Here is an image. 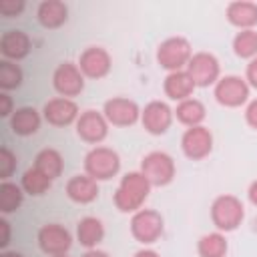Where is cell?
I'll return each instance as SVG.
<instances>
[{
	"label": "cell",
	"instance_id": "cell-27",
	"mask_svg": "<svg viewBox=\"0 0 257 257\" xmlns=\"http://www.w3.org/2000/svg\"><path fill=\"white\" fill-rule=\"evenodd\" d=\"M20 187L24 189V193H28L32 197H40L52 187V179H48L36 167H30V169L24 171V175L20 179Z\"/></svg>",
	"mask_w": 257,
	"mask_h": 257
},
{
	"label": "cell",
	"instance_id": "cell-23",
	"mask_svg": "<svg viewBox=\"0 0 257 257\" xmlns=\"http://www.w3.org/2000/svg\"><path fill=\"white\" fill-rule=\"evenodd\" d=\"M104 239V225L96 217H82L76 225V241L86 249H96Z\"/></svg>",
	"mask_w": 257,
	"mask_h": 257
},
{
	"label": "cell",
	"instance_id": "cell-24",
	"mask_svg": "<svg viewBox=\"0 0 257 257\" xmlns=\"http://www.w3.org/2000/svg\"><path fill=\"white\" fill-rule=\"evenodd\" d=\"M205 116H207V108H205V104H203L199 98H193V96H191V98H187V100L177 102L175 118H177L181 124H185L187 128H189V126H199V124H203Z\"/></svg>",
	"mask_w": 257,
	"mask_h": 257
},
{
	"label": "cell",
	"instance_id": "cell-31",
	"mask_svg": "<svg viewBox=\"0 0 257 257\" xmlns=\"http://www.w3.org/2000/svg\"><path fill=\"white\" fill-rule=\"evenodd\" d=\"M16 169V155L8 149V147H2L0 149V179L2 181H8V177H12Z\"/></svg>",
	"mask_w": 257,
	"mask_h": 257
},
{
	"label": "cell",
	"instance_id": "cell-17",
	"mask_svg": "<svg viewBox=\"0 0 257 257\" xmlns=\"http://www.w3.org/2000/svg\"><path fill=\"white\" fill-rule=\"evenodd\" d=\"M225 18L239 30H253L257 26V4L249 0H233L225 8Z\"/></svg>",
	"mask_w": 257,
	"mask_h": 257
},
{
	"label": "cell",
	"instance_id": "cell-19",
	"mask_svg": "<svg viewBox=\"0 0 257 257\" xmlns=\"http://www.w3.org/2000/svg\"><path fill=\"white\" fill-rule=\"evenodd\" d=\"M195 82L193 78L189 76L187 70H177V72H169L165 76V82H163V90L167 94V98L175 100V102H181V100H187L193 96L195 92Z\"/></svg>",
	"mask_w": 257,
	"mask_h": 257
},
{
	"label": "cell",
	"instance_id": "cell-36",
	"mask_svg": "<svg viewBox=\"0 0 257 257\" xmlns=\"http://www.w3.org/2000/svg\"><path fill=\"white\" fill-rule=\"evenodd\" d=\"M8 243H10V223L2 217L0 219V247L4 249Z\"/></svg>",
	"mask_w": 257,
	"mask_h": 257
},
{
	"label": "cell",
	"instance_id": "cell-37",
	"mask_svg": "<svg viewBox=\"0 0 257 257\" xmlns=\"http://www.w3.org/2000/svg\"><path fill=\"white\" fill-rule=\"evenodd\" d=\"M247 199H249V203H251V205H255V207H257V179L249 185V189H247Z\"/></svg>",
	"mask_w": 257,
	"mask_h": 257
},
{
	"label": "cell",
	"instance_id": "cell-9",
	"mask_svg": "<svg viewBox=\"0 0 257 257\" xmlns=\"http://www.w3.org/2000/svg\"><path fill=\"white\" fill-rule=\"evenodd\" d=\"M36 241H38V247H40L42 253H46L50 257H56V255H64L70 249L72 235L60 223H46L38 229Z\"/></svg>",
	"mask_w": 257,
	"mask_h": 257
},
{
	"label": "cell",
	"instance_id": "cell-8",
	"mask_svg": "<svg viewBox=\"0 0 257 257\" xmlns=\"http://www.w3.org/2000/svg\"><path fill=\"white\" fill-rule=\"evenodd\" d=\"M185 70L193 78L195 86H201V88H207L211 84L215 86V82L221 78V64H219L217 56L211 52H205V50L193 52Z\"/></svg>",
	"mask_w": 257,
	"mask_h": 257
},
{
	"label": "cell",
	"instance_id": "cell-18",
	"mask_svg": "<svg viewBox=\"0 0 257 257\" xmlns=\"http://www.w3.org/2000/svg\"><path fill=\"white\" fill-rule=\"evenodd\" d=\"M0 52L4 60L18 62L28 56L30 52V38L22 30H6L0 38Z\"/></svg>",
	"mask_w": 257,
	"mask_h": 257
},
{
	"label": "cell",
	"instance_id": "cell-14",
	"mask_svg": "<svg viewBox=\"0 0 257 257\" xmlns=\"http://www.w3.org/2000/svg\"><path fill=\"white\" fill-rule=\"evenodd\" d=\"M175 118V110L165 100H151L141 110V122L151 135H165Z\"/></svg>",
	"mask_w": 257,
	"mask_h": 257
},
{
	"label": "cell",
	"instance_id": "cell-28",
	"mask_svg": "<svg viewBox=\"0 0 257 257\" xmlns=\"http://www.w3.org/2000/svg\"><path fill=\"white\" fill-rule=\"evenodd\" d=\"M24 201V189L12 181H2L0 183V211L4 215L14 213L20 209Z\"/></svg>",
	"mask_w": 257,
	"mask_h": 257
},
{
	"label": "cell",
	"instance_id": "cell-34",
	"mask_svg": "<svg viewBox=\"0 0 257 257\" xmlns=\"http://www.w3.org/2000/svg\"><path fill=\"white\" fill-rule=\"evenodd\" d=\"M245 80H247L249 86L257 88V56L251 58V60L247 62V68H245Z\"/></svg>",
	"mask_w": 257,
	"mask_h": 257
},
{
	"label": "cell",
	"instance_id": "cell-3",
	"mask_svg": "<svg viewBox=\"0 0 257 257\" xmlns=\"http://www.w3.org/2000/svg\"><path fill=\"white\" fill-rule=\"evenodd\" d=\"M120 171V157L110 147L96 145L84 155V173L94 181H108Z\"/></svg>",
	"mask_w": 257,
	"mask_h": 257
},
{
	"label": "cell",
	"instance_id": "cell-32",
	"mask_svg": "<svg viewBox=\"0 0 257 257\" xmlns=\"http://www.w3.org/2000/svg\"><path fill=\"white\" fill-rule=\"evenodd\" d=\"M24 8H26L24 0H0V14L6 18L20 16L24 12Z\"/></svg>",
	"mask_w": 257,
	"mask_h": 257
},
{
	"label": "cell",
	"instance_id": "cell-13",
	"mask_svg": "<svg viewBox=\"0 0 257 257\" xmlns=\"http://www.w3.org/2000/svg\"><path fill=\"white\" fill-rule=\"evenodd\" d=\"M78 68L84 74V78H92V80H100L104 78L110 68H112V58L108 54L106 48L102 46H88L80 52L78 56Z\"/></svg>",
	"mask_w": 257,
	"mask_h": 257
},
{
	"label": "cell",
	"instance_id": "cell-10",
	"mask_svg": "<svg viewBox=\"0 0 257 257\" xmlns=\"http://www.w3.org/2000/svg\"><path fill=\"white\" fill-rule=\"evenodd\" d=\"M181 151L191 161H203L213 151V133L205 126H189L181 137Z\"/></svg>",
	"mask_w": 257,
	"mask_h": 257
},
{
	"label": "cell",
	"instance_id": "cell-41",
	"mask_svg": "<svg viewBox=\"0 0 257 257\" xmlns=\"http://www.w3.org/2000/svg\"><path fill=\"white\" fill-rule=\"evenodd\" d=\"M56 257H68V255H66V253H64V255H56Z\"/></svg>",
	"mask_w": 257,
	"mask_h": 257
},
{
	"label": "cell",
	"instance_id": "cell-39",
	"mask_svg": "<svg viewBox=\"0 0 257 257\" xmlns=\"http://www.w3.org/2000/svg\"><path fill=\"white\" fill-rule=\"evenodd\" d=\"M82 257H110L106 251H100V249H86V253Z\"/></svg>",
	"mask_w": 257,
	"mask_h": 257
},
{
	"label": "cell",
	"instance_id": "cell-33",
	"mask_svg": "<svg viewBox=\"0 0 257 257\" xmlns=\"http://www.w3.org/2000/svg\"><path fill=\"white\" fill-rule=\"evenodd\" d=\"M245 122L257 131V98L249 100L247 106H245Z\"/></svg>",
	"mask_w": 257,
	"mask_h": 257
},
{
	"label": "cell",
	"instance_id": "cell-6",
	"mask_svg": "<svg viewBox=\"0 0 257 257\" xmlns=\"http://www.w3.org/2000/svg\"><path fill=\"white\" fill-rule=\"evenodd\" d=\"M163 229H165L163 215L155 209H139L131 217V235L143 245L157 243L163 235Z\"/></svg>",
	"mask_w": 257,
	"mask_h": 257
},
{
	"label": "cell",
	"instance_id": "cell-26",
	"mask_svg": "<svg viewBox=\"0 0 257 257\" xmlns=\"http://www.w3.org/2000/svg\"><path fill=\"white\" fill-rule=\"evenodd\" d=\"M227 249H229V245H227V239H225V235L221 231L207 233L197 243L199 257H225Z\"/></svg>",
	"mask_w": 257,
	"mask_h": 257
},
{
	"label": "cell",
	"instance_id": "cell-2",
	"mask_svg": "<svg viewBox=\"0 0 257 257\" xmlns=\"http://www.w3.org/2000/svg\"><path fill=\"white\" fill-rule=\"evenodd\" d=\"M209 211H211L213 225L221 233L235 231L245 219V207H243L241 199L235 197V195H229V193L215 197Z\"/></svg>",
	"mask_w": 257,
	"mask_h": 257
},
{
	"label": "cell",
	"instance_id": "cell-15",
	"mask_svg": "<svg viewBox=\"0 0 257 257\" xmlns=\"http://www.w3.org/2000/svg\"><path fill=\"white\" fill-rule=\"evenodd\" d=\"M78 116H80L78 104L72 98L56 96V98L46 100L42 106V118L52 126H68L76 122Z\"/></svg>",
	"mask_w": 257,
	"mask_h": 257
},
{
	"label": "cell",
	"instance_id": "cell-12",
	"mask_svg": "<svg viewBox=\"0 0 257 257\" xmlns=\"http://www.w3.org/2000/svg\"><path fill=\"white\" fill-rule=\"evenodd\" d=\"M102 114L112 126H133L141 120V108L133 98L126 96H112L104 102Z\"/></svg>",
	"mask_w": 257,
	"mask_h": 257
},
{
	"label": "cell",
	"instance_id": "cell-22",
	"mask_svg": "<svg viewBox=\"0 0 257 257\" xmlns=\"http://www.w3.org/2000/svg\"><path fill=\"white\" fill-rule=\"evenodd\" d=\"M40 124H42V114L32 106H20L10 116V128L20 137L36 135Z\"/></svg>",
	"mask_w": 257,
	"mask_h": 257
},
{
	"label": "cell",
	"instance_id": "cell-29",
	"mask_svg": "<svg viewBox=\"0 0 257 257\" xmlns=\"http://www.w3.org/2000/svg\"><path fill=\"white\" fill-rule=\"evenodd\" d=\"M233 52L239 58H255L257 56V30H239L233 36Z\"/></svg>",
	"mask_w": 257,
	"mask_h": 257
},
{
	"label": "cell",
	"instance_id": "cell-35",
	"mask_svg": "<svg viewBox=\"0 0 257 257\" xmlns=\"http://www.w3.org/2000/svg\"><path fill=\"white\" fill-rule=\"evenodd\" d=\"M12 98L6 92H0V116H12Z\"/></svg>",
	"mask_w": 257,
	"mask_h": 257
},
{
	"label": "cell",
	"instance_id": "cell-16",
	"mask_svg": "<svg viewBox=\"0 0 257 257\" xmlns=\"http://www.w3.org/2000/svg\"><path fill=\"white\" fill-rule=\"evenodd\" d=\"M76 124V135L88 145H100L108 135V120L98 110L80 112Z\"/></svg>",
	"mask_w": 257,
	"mask_h": 257
},
{
	"label": "cell",
	"instance_id": "cell-20",
	"mask_svg": "<svg viewBox=\"0 0 257 257\" xmlns=\"http://www.w3.org/2000/svg\"><path fill=\"white\" fill-rule=\"evenodd\" d=\"M66 195L74 203L88 205L98 197V181H94L86 173L84 175H74L66 183Z\"/></svg>",
	"mask_w": 257,
	"mask_h": 257
},
{
	"label": "cell",
	"instance_id": "cell-1",
	"mask_svg": "<svg viewBox=\"0 0 257 257\" xmlns=\"http://www.w3.org/2000/svg\"><path fill=\"white\" fill-rule=\"evenodd\" d=\"M151 187L153 185L141 171H131L120 177V183L112 195V203L120 213H137L139 209H143Z\"/></svg>",
	"mask_w": 257,
	"mask_h": 257
},
{
	"label": "cell",
	"instance_id": "cell-30",
	"mask_svg": "<svg viewBox=\"0 0 257 257\" xmlns=\"http://www.w3.org/2000/svg\"><path fill=\"white\" fill-rule=\"evenodd\" d=\"M22 80H24V72L16 62L0 60V88H2V92L18 88L22 84Z\"/></svg>",
	"mask_w": 257,
	"mask_h": 257
},
{
	"label": "cell",
	"instance_id": "cell-7",
	"mask_svg": "<svg viewBox=\"0 0 257 257\" xmlns=\"http://www.w3.org/2000/svg\"><path fill=\"white\" fill-rule=\"evenodd\" d=\"M249 90H251V86L247 84V80L243 76L227 74V76H221L215 82L213 96L221 106L237 108V106H241L249 100Z\"/></svg>",
	"mask_w": 257,
	"mask_h": 257
},
{
	"label": "cell",
	"instance_id": "cell-38",
	"mask_svg": "<svg viewBox=\"0 0 257 257\" xmlns=\"http://www.w3.org/2000/svg\"><path fill=\"white\" fill-rule=\"evenodd\" d=\"M133 257H161L157 251H153V249H139Z\"/></svg>",
	"mask_w": 257,
	"mask_h": 257
},
{
	"label": "cell",
	"instance_id": "cell-4",
	"mask_svg": "<svg viewBox=\"0 0 257 257\" xmlns=\"http://www.w3.org/2000/svg\"><path fill=\"white\" fill-rule=\"evenodd\" d=\"M191 56H193V46L183 36L165 38L157 48V62L161 68H165L169 72L185 70Z\"/></svg>",
	"mask_w": 257,
	"mask_h": 257
},
{
	"label": "cell",
	"instance_id": "cell-21",
	"mask_svg": "<svg viewBox=\"0 0 257 257\" xmlns=\"http://www.w3.org/2000/svg\"><path fill=\"white\" fill-rule=\"evenodd\" d=\"M36 18L44 28H60L68 20V6L62 0H42L36 8Z\"/></svg>",
	"mask_w": 257,
	"mask_h": 257
},
{
	"label": "cell",
	"instance_id": "cell-5",
	"mask_svg": "<svg viewBox=\"0 0 257 257\" xmlns=\"http://www.w3.org/2000/svg\"><path fill=\"white\" fill-rule=\"evenodd\" d=\"M141 173L149 179L153 187H165L173 183L177 167L169 153L165 151H151L141 161Z\"/></svg>",
	"mask_w": 257,
	"mask_h": 257
},
{
	"label": "cell",
	"instance_id": "cell-11",
	"mask_svg": "<svg viewBox=\"0 0 257 257\" xmlns=\"http://www.w3.org/2000/svg\"><path fill=\"white\" fill-rule=\"evenodd\" d=\"M52 86L64 98H74L84 90V74L74 62H60L52 72Z\"/></svg>",
	"mask_w": 257,
	"mask_h": 257
},
{
	"label": "cell",
	"instance_id": "cell-25",
	"mask_svg": "<svg viewBox=\"0 0 257 257\" xmlns=\"http://www.w3.org/2000/svg\"><path fill=\"white\" fill-rule=\"evenodd\" d=\"M34 167L44 173L48 179H58L62 175V169H64V159L62 155L56 151V149H42L38 151V155L34 157Z\"/></svg>",
	"mask_w": 257,
	"mask_h": 257
},
{
	"label": "cell",
	"instance_id": "cell-40",
	"mask_svg": "<svg viewBox=\"0 0 257 257\" xmlns=\"http://www.w3.org/2000/svg\"><path fill=\"white\" fill-rule=\"evenodd\" d=\"M0 257H24L22 253H18V251H4Z\"/></svg>",
	"mask_w": 257,
	"mask_h": 257
}]
</instances>
